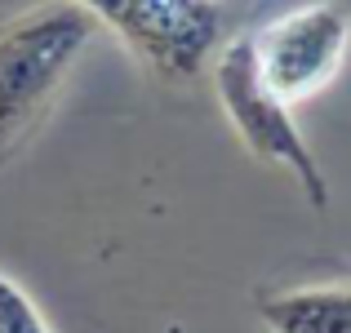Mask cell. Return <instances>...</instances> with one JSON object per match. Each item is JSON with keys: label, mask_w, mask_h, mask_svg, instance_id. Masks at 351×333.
Masks as SVG:
<instances>
[{"label": "cell", "mask_w": 351, "mask_h": 333, "mask_svg": "<svg viewBox=\"0 0 351 333\" xmlns=\"http://www.w3.org/2000/svg\"><path fill=\"white\" fill-rule=\"evenodd\" d=\"M94 36L98 18L76 0L27 9L0 27V156L14 151L53 107Z\"/></svg>", "instance_id": "6da1fadb"}, {"label": "cell", "mask_w": 351, "mask_h": 333, "mask_svg": "<svg viewBox=\"0 0 351 333\" xmlns=\"http://www.w3.org/2000/svg\"><path fill=\"white\" fill-rule=\"evenodd\" d=\"M214 94H218V107H223L227 125H232L236 138L249 147V156L263 160V164L289 169L293 182L302 187V196L311 200V209L325 214L329 209L325 169H320V160L311 156V143L302 138L289 103L263 80L249 36H236V40L223 45V53H218V62H214Z\"/></svg>", "instance_id": "7a4b0ae2"}, {"label": "cell", "mask_w": 351, "mask_h": 333, "mask_svg": "<svg viewBox=\"0 0 351 333\" xmlns=\"http://www.w3.org/2000/svg\"><path fill=\"white\" fill-rule=\"evenodd\" d=\"M160 80H196L223 40L214 0H76Z\"/></svg>", "instance_id": "3957f363"}, {"label": "cell", "mask_w": 351, "mask_h": 333, "mask_svg": "<svg viewBox=\"0 0 351 333\" xmlns=\"http://www.w3.org/2000/svg\"><path fill=\"white\" fill-rule=\"evenodd\" d=\"M249 40L263 80L293 107L343 71L351 53V14L338 0H302L258 27Z\"/></svg>", "instance_id": "277c9868"}, {"label": "cell", "mask_w": 351, "mask_h": 333, "mask_svg": "<svg viewBox=\"0 0 351 333\" xmlns=\"http://www.w3.org/2000/svg\"><path fill=\"white\" fill-rule=\"evenodd\" d=\"M267 333H351V280L298 284L258 298Z\"/></svg>", "instance_id": "5b68a950"}, {"label": "cell", "mask_w": 351, "mask_h": 333, "mask_svg": "<svg viewBox=\"0 0 351 333\" xmlns=\"http://www.w3.org/2000/svg\"><path fill=\"white\" fill-rule=\"evenodd\" d=\"M0 333H53L27 289L5 271H0Z\"/></svg>", "instance_id": "8992f818"}]
</instances>
